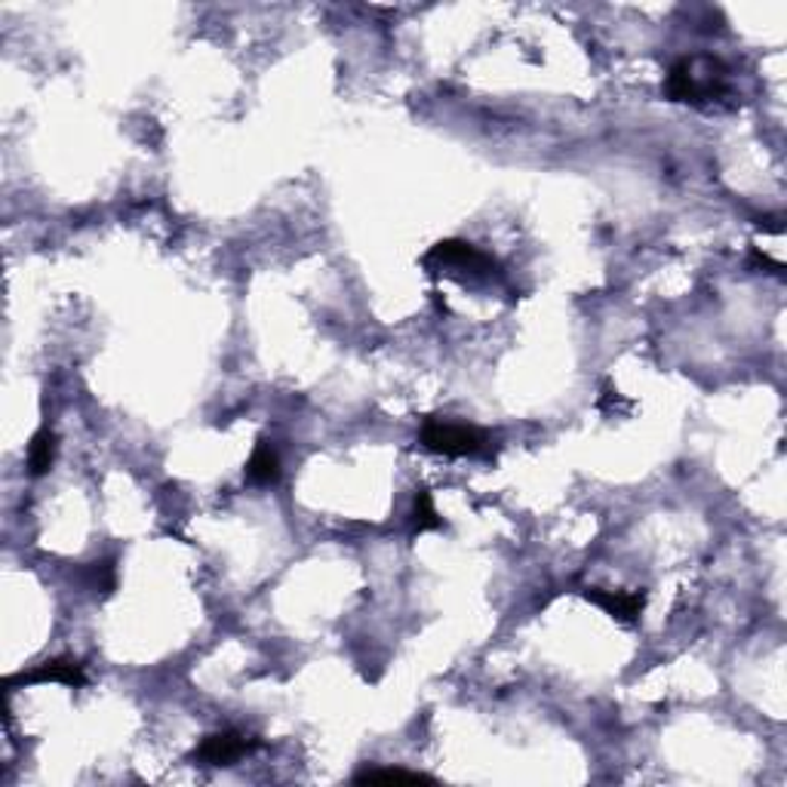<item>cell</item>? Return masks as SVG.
I'll use <instances>...</instances> for the list:
<instances>
[{
    "mask_svg": "<svg viewBox=\"0 0 787 787\" xmlns=\"http://www.w3.org/2000/svg\"><path fill=\"white\" fill-rule=\"evenodd\" d=\"M419 443L427 453L449 456V459H465V456H483L490 449V434L480 427L459 425V422H443V419H425L419 431Z\"/></svg>",
    "mask_w": 787,
    "mask_h": 787,
    "instance_id": "obj_1",
    "label": "cell"
},
{
    "mask_svg": "<svg viewBox=\"0 0 787 787\" xmlns=\"http://www.w3.org/2000/svg\"><path fill=\"white\" fill-rule=\"evenodd\" d=\"M665 93L671 102H707L723 96V66L707 59V71H698V59H680L665 78Z\"/></svg>",
    "mask_w": 787,
    "mask_h": 787,
    "instance_id": "obj_2",
    "label": "cell"
},
{
    "mask_svg": "<svg viewBox=\"0 0 787 787\" xmlns=\"http://www.w3.org/2000/svg\"><path fill=\"white\" fill-rule=\"evenodd\" d=\"M37 683H62L68 689H81L86 686V671L78 658H47L40 665H34L32 671H22L16 677L7 680V689L13 686H37Z\"/></svg>",
    "mask_w": 787,
    "mask_h": 787,
    "instance_id": "obj_3",
    "label": "cell"
},
{
    "mask_svg": "<svg viewBox=\"0 0 787 787\" xmlns=\"http://www.w3.org/2000/svg\"><path fill=\"white\" fill-rule=\"evenodd\" d=\"M256 748L252 738L240 736L234 729H225V732H213L207 736L200 744L195 748L191 760L200 763V766H234L240 756H246L249 751Z\"/></svg>",
    "mask_w": 787,
    "mask_h": 787,
    "instance_id": "obj_4",
    "label": "cell"
},
{
    "mask_svg": "<svg viewBox=\"0 0 787 787\" xmlns=\"http://www.w3.org/2000/svg\"><path fill=\"white\" fill-rule=\"evenodd\" d=\"M585 600L594 607H600L615 622L634 624L646 609V594L643 590H607V588H585Z\"/></svg>",
    "mask_w": 787,
    "mask_h": 787,
    "instance_id": "obj_5",
    "label": "cell"
},
{
    "mask_svg": "<svg viewBox=\"0 0 787 787\" xmlns=\"http://www.w3.org/2000/svg\"><path fill=\"white\" fill-rule=\"evenodd\" d=\"M425 265H441V268H468V271H490L492 259L486 252H480L477 246L465 240H441L425 256Z\"/></svg>",
    "mask_w": 787,
    "mask_h": 787,
    "instance_id": "obj_6",
    "label": "cell"
},
{
    "mask_svg": "<svg viewBox=\"0 0 787 787\" xmlns=\"http://www.w3.org/2000/svg\"><path fill=\"white\" fill-rule=\"evenodd\" d=\"M246 480L256 486H271L280 480V456L268 441L256 443L252 456L246 461Z\"/></svg>",
    "mask_w": 787,
    "mask_h": 787,
    "instance_id": "obj_7",
    "label": "cell"
},
{
    "mask_svg": "<svg viewBox=\"0 0 787 787\" xmlns=\"http://www.w3.org/2000/svg\"><path fill=\"white\" fill-rule=\"evenodd\" d=\"M56 446H59V437H56V431L49 425H44L34 434L32 443H28V474H49V468L56 461Z\"/></svg>",
    "mask_w": 787,
    "mask_h": 787,
    "instance_id": "obj_8",
    "label": "cell"
},
{
    "mask_svg": "<svg viewBox=\"0 0 787 787\" xmlns=\"http://www.w3.org/2000/svg\"><path fill=\"white\" fill-rule=\"evenodd\" d=\"M83 582H86V588L90 590H96L102 597H108V594L117 588L115 560H96V563H90V566L83 569Z\"/></svg>",
    "mask_w": 787,
    "mask_h": 787,
    "instance_id": "obj_9",
    "label": "cell"
},
{
    "mask_svg": "<svg viewBox=\"0 0 787 787\" xmlns=\"http://www.w3.org/2000/svg\"><path fill=\"white\" fill-rule=\"evenodd\" d=\"M441 526L443 517L437 514V508H434L431 492H415V502H412V532H431V529H441Z\"/></svg>",
    "mask_w": 787,
    "mask_h": 787,
    "instance_id": "obj_10",
    "label": "cell"
},
{
    "mask_svg": "<svg viewBox=\"0 0 787 787\" xmlns=\"http://www.w3.org/2000/svg\"><path fill=\"white\" fill-rule=\"evenodd\" d=\"M357 782H431L427 775L422 772H410V770H366L357 775Z\"/></svg>",
    "mask_w": 787,
    "mask_h": 787,
    "instance_id": "obj_11",
    "label": "cell"
}]
</instances>
